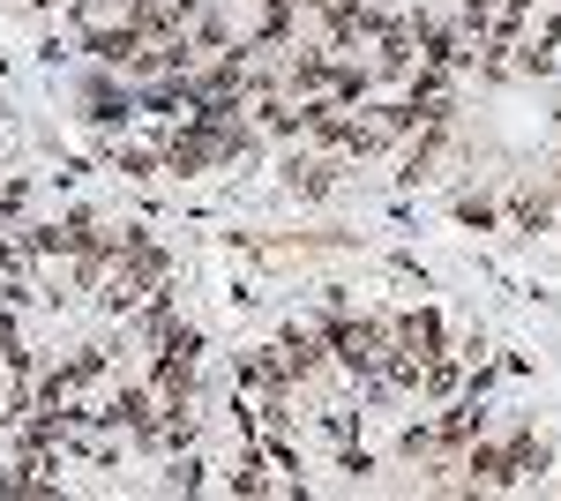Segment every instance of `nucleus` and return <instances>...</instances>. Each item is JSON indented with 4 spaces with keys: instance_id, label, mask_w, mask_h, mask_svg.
I'll use <instances>...</instances> for the list:
<instances>
[{
    "instance_id": "f257e3e1",
    "label": "nucleus",
    "mask_w": 561,
    "mask_h": 501,
    "mask_svg": "<svg viewBox=\"0 0 561 501\" xmlns=\"http://www.w3.org/2000/svg\"><path fill=\"white\" fill-rule=\"evenodd\" d=\"M479 434H486L479 397H449V412H434L427 426H412V434H404V449H412V457H449V449H472Z\"/></svg>"
},
{
    "instance_id": "f03ea898",
    "label": "nucleus",
    "mask_w": 561,
    "mask_h": 501,
    "mask_svg": "<svg viewBox=\"0 0 561 501\" xmlns=\"http://www.w3.org/2000/svg\"><path fill=\"white\" fill-rule=\"evenodd\" d=\"M457 217L486 232V225H502V203H494V195H465V203H457Z\"/></svg>"
}]
</instances>
